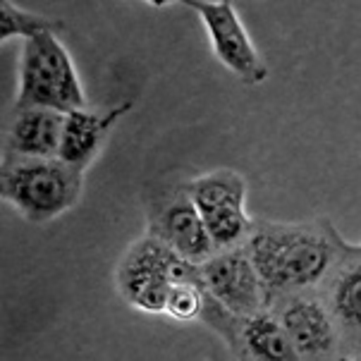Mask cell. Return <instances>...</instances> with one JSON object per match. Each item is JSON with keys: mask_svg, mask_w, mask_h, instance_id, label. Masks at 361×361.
I'll list each match as a JSON object with an SVG mask.
<instances>
[{"mask_svg": "<svg viewBox=\"0 0 361 361\" xmlns=\"http://www.w3.org/2000/svg\"><path fill=\"white\" fill-rule=\"evenodd\" d=\"M318 292L338 326L345 357H361V247L342 244L338 261Z\"/></svg>", "mask_w": 361, "mask_h": 361, "instance_id": "10", "label": "cell"}, {"mask_svg": "<svg viewBox=\"0 0 361 361\" xmlns=\"http://www.w3.org/2000/svg\"><path fill=\"white\" fill-rule=\"evenodd\" d=\"M84 192V173L60 158H3L0 197L34 225L72 211Z\"/></svg>", "mask_w": 361, "mask_h": 361, "instance_id": "2", "label": "cell"}, {"mask_svg": "<svg viewBox=\"0 0 361 361\" xmlns=\"http://www.w3.org/2000/svg\"><path fill=\"white\" fill-rule=\"evenodd\" d=\"M208 302V290L204 287L201 275L197 280H182L175 283L168 295V304H165V316L173 321L187 323V321H201Z\"/></svg>", "mask_w": 361, "mask_h": 361, "instance_id": "15", "label": "cell"}, {"mask_svg": "<svg viewBox=\"0 0 361 361\" xmlns=\"http://www.w3.org/2000/svg\"><path fill=\"white\" fill-rule=\"evenodd\" d=\"M185 8L194 10L204 22L213 55L225 70L247 87H259L268 79V65L256 51L252 36L247 34L235 3L228 0H185Z\"/></svg>", "mask_w": 361, "mask_h": 361, "instance_id": "6", "label": "cell"}, {"mask_svg": "<svg viewBox=\"0 0 361 361\" xmlns=\"http://www.w3.org/2000/svg\"><path fill=\"white\" fill-rule=\"evenodd\" d=\"M48 108L58 113L89 108L75 60L58 34L46 32L22 44L12 110Z\"/></svg>", "mask_w": 361, "mask_h": 361, "instance_id": "3", "label": "cell"}, {"mask_svg": "<svg viewBox=\"0 0 361 361\" xmlns=\"http://www.w3.org/2000/svg\"><path fill=\"white\" fill-rule=\"evenodd\" d=\"M65 24L55 17L39 15V12L24 10L22 5L10 3V0H0V44L10 39H32V36L53 32L60 34Z\"/></svg>", "mask_w": 361, "mask_h": 361, "instance_id": "14", "label": "cell"}, {"mask_svg": "<svg viewBox=\"0 0 361 361\" xmlns=\"http://www.w3.org/2000/svg\"><path fill=\"white\" fill-rule=\"evenodd\" d=\"M204 287L232 316L247 318L266 309L261 278L256 273L247 247L223 249L199 266Z\"/></svg>", "mask_w": 361, "mask_h": 361, "instance_id": "8", "label": "cell"}, {"mask_svg": "<svg viewBox=\"0 0 361 361\" xmlns=\"http://www.w3.org/2000/svg\"><path fill=\"white\" fill-rule=\"evenodd\" d=\"M132 108V103L108 108V110H91L79 108L65 113V130L63 144H60V161L72 165L79 173H87V168L99 158L106 146L108 137L113 134L115 125L122 120V115Z\"/></svg>", "mask_w": 361, "mask_h": 361, "instance_id": "11", "label": "cell"}, {"mask_svg": "<svg viewBox=\"0 0 361 361\" xmlns=\"http://www.w3.org/2000/svg\"><path fill=\"white\" fill-rule=\"evenodd\" d=\"M189 199L204 218L216 252L244 247L254 230L247 213V180L237 170L218 168L185 182Z\"/></svg>", "mask_w": 361, "mask_h": 361, "instance_id": "5", "label": "cell"}, {"mask_svg": "<svg viewBox=\"0 0 361 361\" xmlns=\"http://www.w3.org/2000/svg\"><path fill=\"white\" fill-rule=\"evenodd\" d=\"M345 240L328 220L316 223H254L247 240L266 295V307L275 299L318 290L342 252Z\"/></svg>", "mask_w": 361, "mask_h": 361, "instance_id": "1", "label": "cell"}, {"mask_svg": "<svg viewBox=\"0 0 361 361\" xmlns=\"http://www.w3.org/2000/svg\"><path fill=\"white\" fill-rule=\"evenodd\" d=\"M149 235L158 237L180 259L194 266H201L216 254L204 218L194 201L189 199L185 185L170 189V194H165L158 204H154L149 211Z\"/></svg>", "mask_w": 361, "mask_h": 361, "instance_id": "9", "label": "cell"}, {"mask_svg": "<svg viewBox=\"0 0 361 361\" xmlns=\"http://www.w3.org/2000/svg\"><path fill=\"white\" fill-rule=\"evenodd\" d=\"M340 361H361V357H342Z\"/></svg>", "mask_w": 361, "mask_h": 361, "instance_id": "16", "label": "cell"}, {"mask_svg": "<svg viewBox=\"0 0 361 361\" xmlns=\"http://www.w3.org/2000/svg\"><path fill=\"white\" fill-rule=\"evenodd\" d=\"M197 278L199 266L180 259L168 244L149 232L130 244L115 268V287L120 297L144 314H165L173 285Z\"/></svg>", "mask_w": 361, "mask_h": 361, "instance_id": "4", "label": "cell"}, {"mask_svg": "<svg viewBox=\"0 0 361 361\" xmlns=\"http://www.w3.org/2000/svg\"><path fill=\"white\" fill-rule=\"evenodd\" d=\"M266 309L285 328L302 361H340L345 357L338 326L318 290L275 299Z\"/></svg>", "mask_w": 361, "mask_h": 361, "instance_id": "7", "label": "cell"}, {"mask_svg": "<svg viewBox=\"0 0 361 361\" xmlns=\"http://www.w3.org/2000/svg\"><path fill=\"white\" fill-rule=\"evenodd\" d=\"M65 113L48 108L12 110L3 137V158H58Z\"/></svg>", "mask_w": 361, "mask_h": 361, "instance_id": "12", "label": "cell"}, {"mask_svg": "<svg viewBox=\"0 0 361 361\" xmlns=\"http://www.w3.org/2000/svg\"><path fill=\"white\" fill-rule=\"evenodd\" d=\"M228 350L235 361H302L271 309L240 318Z\"/></svg>", "mask_w": 361, "mask_h": 361, "instance_id": "13", "label": "cell"}]
</instances>
